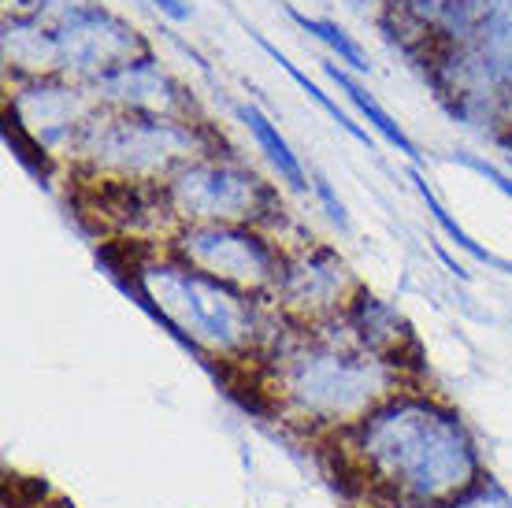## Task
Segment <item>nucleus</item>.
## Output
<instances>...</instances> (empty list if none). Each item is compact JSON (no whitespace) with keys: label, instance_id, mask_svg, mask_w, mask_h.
I'll use <instances>...</instances> for the list:
<instances>
[{"label":"nucleus","instance_id":"1","mask_svg":"<svg viewBox=\"0 0 512 508\" xmlns=\"http://www.w3.org/2000/svg\"><path fill=\"white\" fill-rule=\"evenodd\" d=\"M357 449L375 479L420 505H449L483 479V460L464 420L420 394H397L364 416Z\"/></svg>","mask_w":512,"mask_h":508},{"label":"nucleus","instance_id":"2","mask_svg":"<svg viewBox=\"0 0 512 508\" xmlns=\"http://www.w3.org/2000/svg\"><path fill=\"white\" fill-rule=\"evenodd\" d=\"M141 305L149 308L182 345L231 356L253 342L256 312L249 297L190 264H141Z\"/></svg>","mask_w":512,"mask_h":508},{"label":"nucleus","instance_id":"3","mask_svg":"<svg viewBox=\"0 0 512 508\" xmlns=\"http://www.w3.org/2000/svg\"><path fill=\"white\" fill-rule=\"evenodd\" d=\"M282 390L301 416L320 423H353L394 397V371L383 356L346 353L334 345H305L286 353Z\"/></svg>","mask_w":512,"mask_h":508},{"label":"nucleus","instance_id":"4","mask_svg":"<svg viewBox=\"0 0 512 508\" xmlns=\"http://www.w3.org/2000/svg\"><path fill=\"white\" fill-rule=\"evenodd\" d=\"M197 145L201 141H197V130L190 123L145 112L112 115V119L93 115L75 141L78 153L97 167H112L119 175L134 178L164 175L171 167H179Z\"/></svg>","mask_w":512,"mask_h":508},{"label":"nucleus","instance_id":"5","mask_svg":"<svg viewBox=\"0 0 512 508\" xmlns=\"http://www.w3.org/2000/svg\"><path fill=\"white\" fill-rule=\"evenodd\" d=\"M461 34L468 41L457 60L453 93L461 115H487L512 101V0H468Z\"/></svg>","mask_w":512,"mask_h":508},{"label":"nucleus","instance_id":"6","mask_svg":"<svg viewBox=\"0 0 512 508\" xmlns=\"http://www.w3.org/2000/svg\"><path fill=\"white\" fill-rule=\"evenodd\" d=\"M167 201L201 223H260L275 208V193L245 167L186 164L167 182Z\"/></svg>","mask_w":512,"mask_h":508},{"label":"nucleus","instance_id":"7","mask_svg":"<svg viewBox=\"0 0 512 508\" xmlns=\"http://www.w3.org/2000/svg\"><path fill=\"white\" fill-rule=\"evenodd\" d=\"M182 260L234 290H264L279 282V256L256 230L238 223H197L179 238Z\"/></svg>","mask_w":512,"mask_h":508},{"label":"nucleus","instance_id":"8","mask_svg":"<svg viewBox=\"0 0 512 508\" xmlns=\"http://www.w3.org/2000/svg\"><path fill=\"white\" fill-rule=\"evenodd\" d=\"M56 49H60V67L101 78L116 67H127L138 52L145 56V41L138 38L134 26H127L112 12L90 8L56 26Z\"/></svg>","mask_w":512,"mask_h":508},{"label":"nucleus","instance_id":"9","mask_svg":"<svg viewBox=\"0 0 512 508\" xmlns=\"http://www.w3.org/2000/svg\"><path fill=\"white\" fill-rule=\"evenodd\" d=\"M8 119L49 153V149H60L64 141H71V134L78 141L93 115L78 89L41 82V86L15 93V101L8 104Z\"/></svg>","mask_w":512,"mask_h":508},{"label":"nucleus","instance_id":"10","mask_svg":"<svg viewBox=\"0 0 512 508\" xmlns=\"http://www.w3.org/2000/svg\"><path fill=\"white\" fill-rule=\"evenodd\" d=\"M93 86H97V97H104V101H116L123 108H130V112H145V115H167V119H175V112L186 104L182 89L160 71V64H156L153 56L130 60L127 67H116L108 75L93 78Z\"/></svg>","mask_w":512,"mask_h":508},{"label":"nucleus","instance_id":"11","mask_svg":"<svg viewBox=\"0 0 512 508\" xmlns=\"http://www.w3.org/2000/svg\"><path fill=\"white\" fill-rule=\"evenodd\" d=\"M346 286H349V271L346 260L334 253V249H312L301 260L282 271L279 290L282 301L290 308H301L308 316L316 312H331L346 301Z\"/></svg>","mask_w":512,"mask_h":508},{"label":"nucleus","instance_id":"12","mask_svg":"<svg viewBox=\"0 0 512 508\" xmlns=\"http://www.w3.org/2000/svg\"><path fill=\"white\" fill-rule=\"evenodd\" d=\"M349 327L357 334L360 349L383 356L386 364H401V349H405V342H412V331L401 319V312L368 290H360L357 301L349 305Z\"/></svg>","mask_w":512,"mask_h":508},{"label":"nucleus","instance_id":"13","mask_svg":"<svg viewBox=\"0 0 512 508\" xmlns=\"http://www.w3.org/2000/svg\"><path fill=\"white\" fill-rule=\"evenodd\" d=\"M4 56H8V64L26 67V71L60 67L56 30H45L38 19H12V23H4Z\"/></svg>","mask_w":512,"mask_h":508},{"label":"nucleus","instance_id":"14","mask_svg":"<svg viewBox=\"0 0 512 508\" xmlns=\"http://www.w3.org/2000/svg\"><path fill=\"white\" fill-rule=\"evenodd\" d=\"M323 71H327V78H331L334 86L342 89V93H346L349 101H353V108H357V112L364 115L368 123H372V130H375V134H379V138L390 141V145H394L397 153H405V156H409L412 164L420 160V149H416V141H412L409 134L401 130V123H394V119H390V112H386L383 104L375 101V97H372V93H368V89L360 86L357 78H349L346 71H342V67H334V64H323Z\"/></svg>","mask_w":512,"mask_h":508},{"label":"nucleus","instance_id":"15","mask_svg":"<svg viewBox=\"0 0 512 508\" xmlns=\"http://www.w3.org/2000/svg\"><path fill=\"white\" fill-rule=\"evenodd\" d=\"M238 112V119H242L245 127H249V134L256 138V145L264 149V156L271 160V167L279 171L282 182H290V190H308V175L305 167H301V160H297V153L286 145V138H282L279 130H275V123H271L268 115L260 112L256 104H238L234 108Z\"/></svg>","mask_w":512,"mask_h":508},{"label":"nucleus","instance_id":"16","mask_svg":"<svg viewBox=\"0 0 512 508\" xmlns=\"http://www.w3.org/2000/svg\"><path fill=\"white\" fill-rule=\"evenodd\" d=\"M409 178H412V186H416V193H420V201L427 204V212H431V219H435L438 227H442V230H446V234H449V242L457 245V249H464V253L472 256V260H479V264L494 267V271H501V275H512V264H509V260H505V256L490 253L487 245H479V242H475L472 234H468V230H464L461 223H457V219L449 216V208H446V204H442V201H438L435 190L427 186V178H423L420 171H416V167H409Z\"/></svg>","mask_w":512,"mask_h":508},{"label":"nucleus","instance_id":"17","mask_svg":"<svg viewBox=\"0 0 512 508\" xmlns=\"http://www.w3.org/2000/svg\"><path fill=\"white\" fill-rule=\"evenodd\" d=\"M249 38H253L256 45H260V49L268 52L271 60H275V64H279L282 71H286V75H290V78H294V82H297V86H301V93H308V97H312V101L320 104L323 112L331 115V119H334V123H338V127L346 130V134H353V138H357L360 145H368V149H375L372 134H368V130H364V127H357V123H353V119H349V115L342 112V108H338V104H334L331 97H327V93H323V89L316 86V82H312V78H308L305 71H301V67H297V64H290V60H286V56H282V52L275 49V45H271V41L264 38V34H256V30H249Z\"/></svg>","mask_w":512,"mask_h":508},{"label":"nucleus","instance_id":"18","mask_svg":"<svg viewBox=\"0 0 512 508\" xmlns=\"http://www.w3.org/2000/svg\"><path fill=\"white\" fill-rule=\"evenodd\" d=\"M290 19H294L301 30H308L312 38H320L331 52H338L342 64H349L353 71H368V56H364V49H360L357 41L349 38L338 23H331V19H312V15L297 12V8H290Z\"/></svg>","mask_w":512,"mask_h":508},{"label":"nucleus","instance_id":"19","mask_svg":"<svg viewBox=\"0 0 512 508\" xmlns=\"http://www.w3.org/2000/svg\"><path fill=\"white\" fill-rule=\"evenodd\" d=\"M446 508H512V494L498 483V479L483 475L468 494H461L457 501H449Z\"/></svg>","mask_w":512,"mask_h":508},{"label":"nucleus","instance_id":"20","mask_svg":"<svg viewBox=\"0 0 512 508\" xmlns=\"http://www.w3.org/2000/svg\"><path fill=\"white\" fill-rule=\"evenodd\" d=\"M449 160H453V164H461V167H468V171H475V175L490 178V182H494V186H498V190L512 201V175H505L498 164H490V160H483V156H472V153H453Z\"/></svg>","mask_w":512,"mask_h":508},{"label":"nucleus","instance_id":"21","mask_svg":"<svg viewBox=\"0 0 512 508\" xmlns=\"http://www.w3.org/2000/svg\"><path fill=\"white\" fill-rule=\"evenodd\" d=\"M464 4H468V0H405L409 12H416L420 19H431V23H435V19H446L453 8H464Z\"/></svg>","mask_w":512,"mask_h":508},{"label":"nucleus","instance_id":"22","mask_svg":"<svg viewBox=\"0 0 512 508\" xmlns=\"http://www.w3.org/2000/svg\"><path fill=\"white\" fill-rule=\"evenodd\" d=\"M312 186H316V193H320V201H323V208H327V216L334 219V223H338V227L342 230H349V216H346V204L338 201V197H334V190H331V182H327V178H316V182H312Z\"/></svg>","mask_w":512,"mask_h":508},{"label":"nucleus","instance_id":"23","mask_svg":"<svg viewBox=\"0 0 512 508\" xmlns=\"http://www.w3.org/2000/svg\"><path fill=\"white\" fill-rule=\"evenodd\" d=\"M156 8H160V12L164 15H171V19H190V8H186V4H182V0H153Z\"/></svg>","mask_w":512,"mask_h":508},{"label":"nucleus","instance_id":"24","mask_svg":"<svg viewBox=\"0 0 512 508\" xmlns=\"http://www.w3.org/2000/svg\"><path fill=\"white\" fill-rule=\"evenodd\" d=\"M49 508H75V505H71V501H52Z\"/></svg>","mask_w":512,"mask_h":508},{"label":"nucleus","instance_id":"25","mask_svg":"<svg viewBox=\"0 0 512 508\" xmlns=\"http://www.w3.org/2000/svg\"><path fill=\"white\" fill-rule=\"evenodd\" d=\"M8 4H41V0H8Z\"/></svg>","mask_w":512,"mask_h":508}]
</instances>
